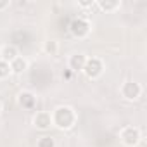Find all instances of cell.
<instances>
[{
    "label": "cell",
    "instance_id": "obj_14",
    "mask_svg": "<svg viewBox=\"0 0 147 147\" xmlns=\"http://www.w3.org/2000/svg\"><path fill=\"white\" fill-rule=\"evenodd\" d=\"M38 147H55V142L52 137H42L38 140Z\"/></svg>",
    "mask_w": 147,
    "mask_h": 147
},
{
    "label": "cell",
    "instance_id": "obj_7",
    "mask_svg": "<svg viewBox=\"0 0 147 147\" xmlns=\"http://www.w3.org/2000/svg\"><path fill=\"white\" fill-rule=\"evenodd\" d=\"M16 57H18V49L14 45H4L2 49H0V61L11 64Z\"/></svg>",
    "mask_w": 147,
    "mask_h": 147
},
{
    "label": "cell",
    "instance_id": "obj_13",
    "mask_svg": "<svg viewBox=\"0 0 147 147\" xmlns=\"http://www.w3.org/2000/svg\"><path fill=\"white\" fill-rule=\"evenodd\" d=\"M11 73H12V71H11V64L0 61V78H7Z\"/></svg>",
    "mask_w": 147,
    "mask_h": 147
},
{
    "label": "cell",
    "instance_id": "obj_5",
    "mask_svg": "<svg viewBox=\"0 0 147 147\" xmlns=\"http://www.w3.org/2000/svg\"><path fill=\"white\" fill-rule=\"evenodd\" d=\"M140 92H142V88H140V85L135 83V82H126V83L121 87V95H123L126 100H135V99H138V97H140Z\"/></svg>",
    "mask_w": 147,
    "mask_h": 147
},
{
    "label": "cell",
    "instance_id": "obj_3",
    "mask_svg": "<svg viewBox=\"0 0 147 147\" xmlns=\"http://www.w3.org/2000/svg\"><path fill=\"white\" fill-rule=\"evenodd\" d=\"M119 138L125 145L128 147H133L140 142V130L137 126H125L121 131H119Z\"/></svg>",
    "mask_w": 147,
    "mask_h": 147
},
{
    "label": "cell",
    "instance_id": "obj_6",
    "mask_svg": "<svg viewBox=\"0 0 147 147\" xmlns=\"http://www.w3.org/2000/svg\"><path fill=\"white\" fill-rule=\"evenodd\" d=\"M33 123H35V126H36L38 130H47V128H50V125H52V116H50V113L40 111V113L35 114Z\"/></svg>",
    "mask_w": 147,
    "mask_h": 147
},
{
    "label": "cell",
    "instance_id": "obj_4",
    "mask_svg": "<svg viewBox=\"0 0 147 147\" xmlns=\"http://www.w3.org/2000/svg\"><path fill=\"white\" fill-rule=\"evenodd\" d=\"M69 31L73 36H76V38H83L90 33V24L88 21H85L83 18H76V19H73L71 24H69Z\"/></svg>",
    "mask_w": 147,
    "mask_h": 147
},
{
    "label": "cell",
    "instance_id": "obj_1",
    "mask_svg": "<svg viewBox=\"0 0 147 147\" xmlns=\"http://www.w3.org/2000/svg\"><path fill=\"white\" fill-rule=\"evenodd\" d=\"M50 116H52V125H55L61 130H67L76 123V114L69 106H59Z\"/></svg>",
    "mask_w": 147,
    "mask_h": 147
},
{
    "label": "cell",
    "instance_id": "obj_11",
    "mask_svg": "<svg viewBox=\"0 0 147 147\" xmlns=\"http://www.w3.org/2000/svg\"><path fill=\"white\" fill-rule=\"evenodd\" d=\"M97 5H99L102 11H106V12H111V11H116V9H119V7H121V4H119V2H102V0H100Z\"/></svg>",
    "mask_w": 147,
    "mask_h": 147
},
{
    "label": "cell",
    "instance_id": "obj_9",
    "mask_svg": "<svg viewBox=\"0 0 147 147\" xmlns=\"http://www.w3.org/2000/svg\"><path fill=\"white\" fill-rule=\"evenodd\" d=\"M85 61H87V57L83 54H75V55H71V59H69V67L73 71H82L83 66H85Z\"/></svg>",
    "mask_w": 147,
    "mask_h": 147
},
{
    "label": "cell",
    "instance_id": "obj_16",
    "mask_svg": "<svg viewBox=\"0 0 147 147\" xmlns=\"http://www.w3.org/2000/svg\"><path fill=\"white\" fill-rule=\"evenodd\" d=\"M94 2H80V7H92Z\"/></svg>",
    "mask_w": 147,
    "mask_h": 147
},
{
    "label": "cell",
    "instance_id": "obj_12",
    "mask_svg": "<svg viewBox=\"0 0 147 147\" xmlns=\"http://www.w3.org/2000/svg\"><path fill=\"white\" fill-rule=\"evenodd\" d=\"M43 50H45L47 54H50V55H55V54H57V43H55L54 40H49V42H45Z\"/></svg>",
    "mask_w": 147,
    "mask_h": 147
},
{
    "label": "cell",
    "instance_id": "obj_10",
    "mask_svg": "<svg viewBox=\"0 0 147 147\" xmlns=\"http://www.w3.org/2000/svg\"><path fill=\"white\" fill-rule=\"evenodd\" d=\"M19 104H21L23 107H26V109H31V107L35 106V95L30 94V92H23V94L19 95Z\"/></svg>",
    "mask_w": 147,
    "mask_h": 147
},
{
    "label": "cell",
    "instance_id": "obj_15",
    "mask_svg": "<svg viewBox=\"0 0 147 147\" xmlns=\"http://www.w3.org/2000/svg\"><path fill=\"white\" fill-rule=\"evenodd\" d=\"M11 4H9V0H4V2H0V11H4V9H7Z\"/></svg>",
    "mask_w": 147,
    "mask_h": 147
},
{
    "label": "cell",
    "instance_id": "obj_8",
    "mask_svg": "<svg viewBox=\"0 0 147 147\" xmlns=\"http://www.w3.org/2000/svg\"><path fill=\"white\" fill-rule=\"evenodd\" d=\"M28 69V61L24 59V57H16L12 62H11V71L12 73H16V75H21V73H24Z\"/></svg>",
    "mask_w": 147,
    "mask_h": 147
},
{
    "label": "cell",
    "instance_id": "obj_17",
    "mask_svg": "<svg viewBox=\"0 0 147 147\" xmlns=\"http://www.w3.org/2000/svg\"><path fill=\"white\" fill-rule=\"evenodd\" d=\"M0 113H2V102H0Z\"/></svg>",
    "mask_w": 147,
    "mask_h": 147
},
{
    "label": "cell",
    "instance_id": "obj_2",
    "mask_svg": "<svg viewBox=\"0 0 147 147\" xmlns=\"http://www.w3.org/2000/svg\"><path fill=\"white\" fill-rule=\"evenodd\" d=\"M82 71L87 75V78L95 80V78H99V76L102 75V71H104L102 61H100V59H97V57H90V59H87V61H85V66H83V69H82Z\"/></svg>",
    "mask_w": 147,
    "mask_h": 147
}]
</instances>
